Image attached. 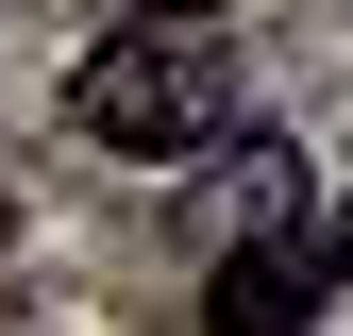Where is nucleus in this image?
I'll return each instance as SVG.
<instances>
[{
  "label": "nucleus",
  "mask_w": 353,
  "mask_h": 336,
  "mask_svg": "<svg viewBox=\"0 0 353 336\" xmlns=\"http://www.w3.org/2000/svg\"><path fill=\"white\" fill-rule=\"evenodd\" d=\"M68 118H84L101 151H135V168H185L219 118H236V84H219V51L168 17V34H101V51L68 67Z\"/></svg>",
  "instance_id": "1"
},
{
  "label": "nucleus",
  "mask_w": 353,
  "mask_h": 336,
  "mask_svg": "<svg viewBox=\"0 0 353 336\" xmlns=\"http://www.w3.org/2000/svg\"><path fill=\"white\" fill-rule=\"evenodd\" d=\"M219 336H286V319H320V235H252V252H219Z\"/></svg>",
  "instance_id": "2"
},
{
  "label": "nucleus",
  "mask_w": 353,
  "mask_h": 336,
  "mask_svg": "<svg viewBox=\"0 0 353 336\" xmlns=\"http://www.w3.org/2000/svg\"><path fill=\"white\" fill-rule=\"evenodd\" d=\"M320 286H353V219H336V235H320Z\"/></svg>",
  "instance_id": "3"
},
{
  "label": "nucleus",
  "mask_w": 353,
  "mask_h": 336,
  "mask_svg": "<svg viewBox=\"0 0 353 336\" xmlns=\"http://www.w3.org/2000/svg\"><path fill=\"white\" fill-rule=\"evenodd\" d=\"M135 17H219V0H135Z\"/></svg>",
  "instance_id": "4"
},
{
  "label": "nucleus",
  "mask_w": 353,
  "mask_h": 336,
  "mask_svg": "<svg viewBox=\"0 0 353 336\" xmlns=\"http://www.w3.org/2000/svg\"><path fill=\"white\" fill-rule=\"evenodd\" d=\"M0 235H17V168H0Z\"/></svg>",
  "instance_id": "5"
}]
</instances>
